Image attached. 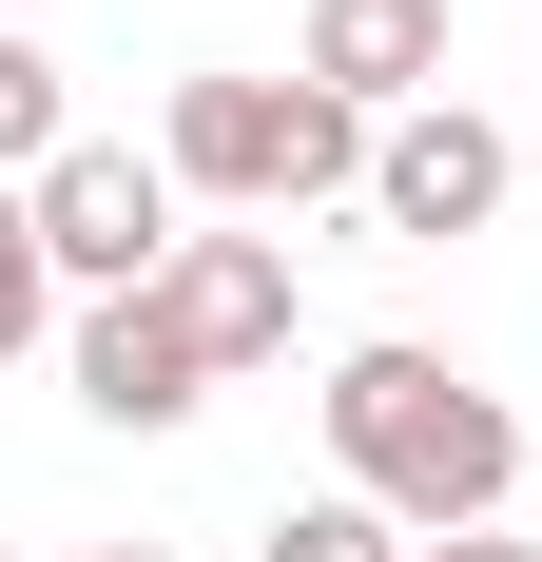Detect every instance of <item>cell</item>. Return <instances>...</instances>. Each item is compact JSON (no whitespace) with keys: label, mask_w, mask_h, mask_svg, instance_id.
<instances>
[{"label":"cell","mask_w":542,"mask_h":562,"mask_svg":"<svg viewBox=\"0 0 542 562\" xmlns=\"http://www.w3.org/2000/svg\"><path fill=\"white\" fill-rule=\"evenodd\" d=\"M58 156H78V116H58V58L20 40V20H0V194H39Z\"/></svg>","instance_id":"obj_8"},{"label":"cell","mask_w":542,"mask_h":562,"mask_svg":"<svg viewBox=\"0 0 542 562\" xmlns=\"http://www.w3.org/2000/svg\"><path fill=\"white\" fill-rule=\"evenodd\" d=\"M58 330V252H39V194H0V369Z\"/></svg>","instance_id":"obj_10"},{"label":"cell","mask_w":542,"mask_h":562,"mask_svg":"<svg viewBox=\"0 0 542 562\" xmlns=\"http://www.w3.org/2000/svg\"><path fill=\"white\" fill-rule=\"evenodd\" d=\"M291 78H329L369 136H387V116H427V98H445V0H310Z\"/></svg>","instance_id":"obj_6"},{"label":"cell","mask_w":542,"mask_h":562,"mask_svg":"<svg viewBox=\"0 0 542 562\" xmlns=\"http://www.w3.org/2000/svg\"><path fill=\"white\" fill-rule=\"evenodd\" d=\"M427 562H542V543H523V524H465V543H427Z\"/></svg>","instance_id":"obj_11"},{"label":"cell","mask_w":542,"mask_h":562,"mask_svg":"<svg viewBox=\"0 0 542 562\" xmlns=\"http://www.w3.org/2000/svg\"><path fill=\"white\" fill-rule=\"evenodd\" d=\"M78 562H174V543H78Z\"/></svg>","instance_id":"obj_12"},{"label":"cell","mask_w":542,"mask_h":562,"mask_svg":"<svg viewBox=\"0 0 542 562\" xmlns=\"http://www.w3.org/2000/svg\"><path fill=\"white\" fill-rule=\"evenodd\" d=\"M0 562H20V543H0Z\"/></svg>","instance_id":"obj_15"},{"label":"cell","mask_w":542,"mask_h":562,"mask_svg":"<svg viewBox=\"0 0 542 562\" xmlns=\"http://www.w3.org/2000/svg\"><path fill=\"white\" fill-rule=\"evenodd\" d=\"M0 20H39V0H0Z\"/></svg>","instance_id":"obj_13"},{"label":"cell","mask_w":542,"mask_h":562,"mask_svg":"<svg viewBox=\"0 0 542 562\" xmlns=\"http://www.w3.org/2000/svg\"><path fill=\"white\" fill-rule=\"evenodd\" d=\"M523 175H542V136H523Z\"/></svg>","instance_id":"obj_14"},{"label":"cell","mask_w":542,"mask_h":562,"mask_svg":"<svg viewBox=\"0 0 542 562\" xmlns=\"http://www.w3.org/2000/svg\"><path fill=\"white\" fill-rule=\"evenodd\" d=\"M504 194H523V136H504V116H465V98H427V116H387V136H369V214L407 233V252L485 233Z\"/></svg>","instance_id":"obj_4"},{"label":"cell","mask_w":542,"mask_h":562,"mask_svg":"<svg viewBox=\"0 0 542 562\" xmlns=\"http://www.w3.org/2000/svg\"><path fill=\"white\" fill-rule=\"evenodd\" d=\"M156 156H174V194H214V214L291 233L310 194H369V116L329 98V78H174Z\"/></svg>","instance_id":"obj_2"},{"label":"cell","mask_w":542,"mask_h":562,"mask_svg":"<svg viewBox=\"0 0 542 562\" xmlns=\"http://www.w3.org/2000/svg\"><path fill=\"white\" fill-rule=\"evenodd\" d=\"M174 330H194V369H291V330H310V311H291V233H194V252H174Z\"/></svg>","instance_id":"obj_5"},{"label":"cell","mask_w":542,"mask_h":562,"mask_svg":"<svg viewBox=\"0 0 542 562\" xmlns=\"http://www.w3.org/2000/svg\"><path fill=\"white\" fill-rule=\"evenodd\" d=\"M310 407H329V485H349V505H387L407 543H465V524L523 505V407L465 389L445 349H349Z\"/></svg>","instance_id":"obj_1"},{"label":"cell","mask_w":542,"mask_h":562,"mask_svg":"<svg viewBox=\"0 0 542 562\" xmlns=\"http://www.w3.org/2000/svg\"><path fill=\"white\" fill-rule=\"evenodd\" d=\"M39 252L78 311H116V291H156L194 233H174V156H136V136H78V156L39 175Z\"/></svg>","instance_id":"obj_3"},{"label":"cell","mask_w":542,"mask_h":562,"mask_svg":"<svg viewBox=\"0 0 542 562\" xmlns=\"http://www.w3.org/2000/svg\"><path fill=\"white\" fill-rule=\"evenodd\" d=\"M252 562H427V543H407L387 505H349V485H329V505H291V524H271Z\"/></svg>","instance_id":"obj_9"},{"label":"cell","mask_w":542,"mask_h":562,"mask_svg":"<svg viewBox=\"0 0 542 562\" xmlns=\"http://www.w3.org/2000/svg\"><path fill=\"white\" fill-rule=\"evenodd\" d=\"M78 407H98V427H194V407H214V369H194V330H174V291L78 311Z\"/></svg>","instance_id":"obj_7"}]
</instances>
